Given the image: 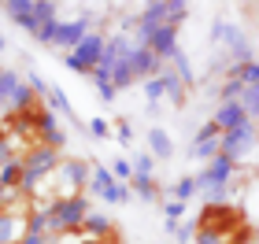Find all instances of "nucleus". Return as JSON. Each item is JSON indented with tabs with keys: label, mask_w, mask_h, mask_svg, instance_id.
<instances>
[{
	"label": "nucleus",
	"mask_w": 259,
	"mask_h": 244,
	"mask_svg": "<svg viewBox=\"0 0 259 244\" xmlns=\"http://www.w3.org/2000/svg\"><path fill=\"white\" fill-rule=\"evenodd\" d=\"M33 222V196L15 192V200L0 207V244H22Z\"/></svg>",
	"instance_id": "obj_1"
},
{
	"label": "nucleus",
	"mask_w": 259,
	"mask_h": 244,
	"mask_svg": "<svg viewBox=\"0 0 259 244\" xmlns=\"http://www.w3.org/2000/svg\"><path fill=\"white\" fill-rule=\"evenodd\" d=\"M244 222H248V218H244L241 207H233V204H207L204 211H200V218H196V229H207V233H230V229H237Z\"/></svg>",
	"instance_id": "obj_2"
},
{
	"label": "nucleus",
	"mask_w": 259,
	"mask_h": 244,
	"mask_svg": "<svg viewBox=\"0 0 259 244\" xmlns=\"http://www.w3.org/2000/svg\"><path fill=\"white\" fill-rule=\"evenodd\" d=\"M104 52H108V37H100V33H85L81 44L74 52H67V67L78 74H93L104 60Z\"/></svg>",
	"instance_id": "obj_3"
},
{
	"label": "nucleus",
	"mask_w": 259,
	"mask_h": 244,
	"mask_svg": "<svg viewBox=\"0 0 259 244\" xmlns=\"http://www.w3.org/2000/svg\"><path fill=\"white\" fill-rule=\"evenodd\" d=\"M252 144H255V130H252V122H244V126H237V130L222 133L219 156H226L230 163H237V159H244L252 152Z\"/></svg>",
	"instance_id": "obj_4"
},
{
	"label": "nucleus",
	"mask_w": 259,
	"mask_h": 244,
	"mask_svg": "<svg viewBox=\"0 0 259 244\" xmlns=\"http://www.w3.org/2000/svg\"><path fill=\"white\" fill-rule=\"evenodd\" d=\"M89 33V15H78L74 22H56V30H52V41L49 44H56V48H67V52H74L78 44H81V37Z\"/></svg>",
	"instance_id": "obj_5"
},
{
	"label": "nucleus",
	"mask_w": 259,
	"mask_h": 244,
	"mask_svg": "<svg viewBox=\"0 0 259 244\" xmlns=\"http://www.w3.org/2000/svg\"><path fill=\"white\" fill-rule=\"evenodd\" d=\"M89 189L97 192L100 200H108V204H122V200H126V185H122V181H115V178H111V170H104V167L93 170Z\"/></svg>",
	"instance_id": "obj_6"
},
{
	"label": "nucleus",
	"mask_w": 259,
	"mask_h": 244,
	"mask_svg": "<svg viewBox=\"0 0 259 244\" xmlns=\"http://www.w3.org/2000/svg\"><path fill=\"white\" fill-rule=\"evenodd\" d=\"M211 122L219 126V133H230V130H237V126H244V122H248V115H244L241 100H222Z\"/></svg>",
	"instance_id": "obj_7"
},
{
	"label": "nucleus",
	"mask_w": 259,
	"mask_h": 244,
	"mask_svg": "<svg viewBox=\"0 0 259 244\" xmlns=\"http://www.w3.org/2000/svg\"><path fill=\"white\" fill-rule=\"evenodd\" d=\"M219 144H222V133H219V126H215V122H207L204 130L196 133V141H193V156L215 159V156H219Z\"/></svg>",
	"instance_id": "obj_8"
},
{
	"label": "nucleus",
	"mask_w": 259,
	"mask_h": 244,
	"mask_svg": "<svg viewBox=\"0 0 259 244\" xmlns=\"http://www.w3.org/2000/svg\"><path fill=\"white\" fill-rule=\"evenodd\" d=\"M4 11H8V19L19 22V26H30V22H33V11H37V0H8Z\"/></svg>",
	"instance_id": "obj_9"
},
{
	"label": "nucleus",
	"mask_w": 259,
	"mask_h": 244,
	"mask_svg": "<svg viewBox=\"0 0 259 244\" xmlns=\"http://www.w3.org/2000/svg\"><path fill=\"white\" fill-rule=\"evenodd\" d=\"M148 148H152V156H159V159H170L174 156V144H170V137L163 130H152L148 133Z\"/></svg>",
	"instance_id": "obj_10"
},
{
	"label": "nucleus",
	"mask_w": 259,
	"mask_h": 244,
	"mask_svg": "<svg viewBox=\"0 0 259 244\" xmlns=\"http://www.w3.org/2000/svg\"><path fill=\"white\" fill-rule=\"evenodd\" d=\"M230 74L237 78L244 89H248V85H259V63H255V60H248V63H237Z\"/></svg>",
	"instance_id": "obj_11"
},
{
	"label": "nucleus",
	"mask_w": 259,
	"mask_h": 244,
	"mask_svg": "<svg viewBox=\"0 0 259 244\" xmlns=\"http://www.w3.org/2000/svg\"><path fill=\"white\" fill-rule=\"evenodd\" d=\"M19 85H22V81H19L15 71H0V100H11Z\"/></svg>",
	"instance_id": "obj_12"
},
{
	"label": "nucleus",
	"mask_w": 259,
	"mask_h": 244,
	"mask_svg": "<svg viewBox=\"0 0 259 244\" xmlns=\"http://www.w3.org/2000/svg\"><path fill=\"white\" fill-rule=\"evenodd\" d=\"M241 108H244L248 119H252V115H259V85H248V89L241 92Z\"/></svg>",
	"instance_id": "obj_13"
},
{
	"label": "nucleus",
	"mask_w": 259,
	"mask_h": 244,
	"mask_svg": "<svg viewBox=\"0 0 259 244\" xmlns=\"http://www.w3.org/2000/svg\"><path fill=\"white\" fill-rule=\"evenodd\" d=\"M152 167H156V159H152L148 152H141L134 159V174H137V178H152Z\"/></svg>",
	"instance_id": "obj_14"
},
{
	"label": "nucleus",
	"mask_w": 259,
	"mask_h": 244,
	"mask_svg": "<svg viewBox=\"0 0 259 244\" xmlns=\"http://www.w3.org/2000/svg\"><path fill=\"white\" fill-rule=\"evenodd\" d=\"M145 92H148V100L167 96V81H163V74H159V78H148V81H145Z\"/></svg>",
	"instance_id": "obj_15"
},
{
	"label": "nucleus",
	"mask_w": 259,
	"mask_h": 244,
	"mask_svg": "<svg viewBox=\"0 0 259 244\" xmlns=\"http://www.w3.org/2000/svg\"><path fill=\"white\" fill-rule=\"evenodd\" d=\"M130 181L137 185V192L145 196V200H156V192H159V189H156V181H152V178H137V174H134Z\"/></svg>",
	"instance_id": "obj_16"
},
{
	"label": "nucleus",
	"mask_w": 259,
	"mask_h": 244,
	"mask_svg": "<svg viewBox=\"0 0 259 244\" xmlns=\"http://www.w3.org/2000/svg\"><path fill=\"white\" fill-rule=\"evenodd\" d=\"M193 192H196V178H182L178 185H174V196H178V204H185Z\"/></svg>",
	"instance_id": "obj_17"
},
{
	"label": "nucleus",
	"mask_w": 259,
	"mask_h": 244,
	"mask_svg": "<svg viewBox=\"0 0 259 244\" xmlns=\"http://www.w3.org/2000/svg\"><path fill=\"white\" fill-rule=\"evenodd\" d=\"M111 178H115V181H122V178H134V167H130L126 159H115V170H111Z\"/></svg>",
	"instance_id": "obj_18"
},
{
	"label": "nucleus",
	"mask_w": 259,
	"mask_h": 244,
	"mask_svg": "<svg viewBox=\"0 0 259 244\" xmlns=\"http://www.w3.org/2000/svg\"><path fill=\"white\" fill-rule=\"evenodd\" d=\"M182 215H185V204H178V200H170V204H167V218H170L167 226H178V218H182Z\"/></svg>",
	"instance_id": "obj_19"
},
{
	"label": "nucleus",
	"mask_w": 259,
	"mask_h": 244,
	"mask_svg": "<svg viewBox=\"0 0 259 244\" xmlns=\"http://www.w3.org/2000/svg\"><path fill=\"white\" fill-rule=\"evenodd\" d=\"M89 130H93V137H108V122H104V119H93Z\"/></svg>",
	"instance_id": "obj_20"
},
{
	"label": "nucleus",
	"mask_w": 259,
	"mask_h": 244,
	"mask_svg": "<svg viewBox=\"0 0 259 244\" xmlns=\"http://www.w3.org/2000/svg\"><path fill=\"white\" fill-rule=\"evenodd\" d=\"M49 96H52V104H56V108H60V111H70V104H67V96H63L60 89H52Z\"/></svg>",
	"instance_id": "obj_21"
},
{
	"label": "nucleus",
	"mask_w": 259,
	"mask_h": 244,
	"mask_svg": "<svg viewBox=\"0 0 259 244\" xmlns=\"http://www.w3.org/2000/svg\"><path fill=\"white\" fill-rule=\"evenodd\" d=\"M0 48H4V37H0Z\"/></svg>",
	"instance_id": "obj_22"
},
{
	"label": "nucleus",
	"mask_w": 259,
	"mask_h": 244,
	"mask_svg": "<svg viewBox=\"0 0 259 244\" xmlns=\"http://www.w3.org/2000/svg\"><path fill=\"white\" fill-rule=\"evenodd\" d=\"M241 244H252V240H241Z\"/></svg>",
	"instance_id": "obj_23"
},
{
	"label": "nucleus",
	"mask_w": 259,
	"mask_h": 244,
	"mask_svg": "<svg viewBox=\"0 0 259 244\" xmlns=\"http://www.w3.org/2000/svg\"><path fill=\"white\" fill-rule=\"evenodd\" d=\"M0 104H4V100H0Z\"/></svg>",
	"instance_id": "obj_24"
},
{
	"label": "nucleus",
	"mask_w": 259,
	"mask_h": 244,
	"mask_svg": "<svg viewBox=\"0 0 259 244\" xmlns=\"http://www.w3.org/2000/svg\"><path fill=\"white\" fill-rule=\"evenodd\" d=\"M255 137H259V133H255Z\"/></svg>",
	"instance_id": "obj_25"
}]
</instances>
